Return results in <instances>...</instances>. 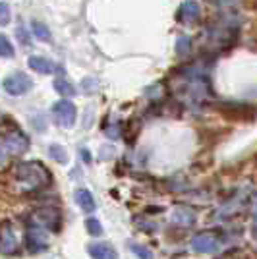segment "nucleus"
<instances>
[{
    "label": "nucleus",
    "instance_id": "nucleus-15",
    "mask_svg": "<svg viewBox=\"0 0 257 259\" xmlns=\"http://www.w3.org/2000/svg\"><path fill=\"white\" fill-rule=\"evenodd\" d=\"M54 89H56L60 95H75L74 85H72L66 77H56V79H54Z\"/></svg>",
    "mask_w": 257,
    "mask_h": 259
},
{
    "label": "nucleus",
    "instance_id": "nucleus-16",
    "mask_svg": "<svg viewBox=\"0 0 257 259\" xmlns=\"http://www.w3.org/2000/svg\"><path fill=\"white\" fill-rule=\"evenodd\" d=\"M49 155H51L56 162H62V164H66V162H68L66 149H62L60 145H51V147H49Z\"/></svg>",
    "mask_w": 257,
    "mask_h": 259
},
{
    "label": "nucleus",
    "instance_id": "nucleus-17",
    "mask_svg": "<svg viewBox=\"0 0 257 259\" xmlns=\"http://www.w3.org/2000/svg\"><path fill=\"white\" fill-rule=\"evenodd\" d=\"M85 228L91 236H101V234H103V227H101V223L97 221L95 217H89V219H87Z\"/></svg>",
    "mask_w": 257,
    "mask_h": 259
},
{
    "label": "nucleus",
    "instance_id": "nucleus-10",
    "mask_svg": "<svg viewBox=\"0 0 257 259\" xmlns=\"http://www.w3.org/2000/svg\"><path fill=\"white\" fill-rule=\"evenodd\" d=\"M27 64H29V68H31L33 72H37V74H45V76L56 72V64H54L53 60L45 58V56H29Z\"/></svg>",
    "mask_w": 257,
    "mask_h": 259
},
{
    "label": "nucleus",
    "instance_id": "nucleus-6",
    "mask_svg": "<svg viewBox=\"0 0 257 259\" xmlns=\"http://www.w3.org/2000/svg\"><path fill=\"white\" fill-rule=\"evenodd\" d=\"M192 248L197 253H215L221 248V242L215 232H199L192 238Z\"/></svg>",
    "mask_w": 257,
    "mask_h": 259
},
{
    "label": "nucleus",
    "instance_id": "nucleus-18",
    "mask_svg": "<svg viewBox=\"0 0 257 259\" xmlns=\"http://www.w3.org/2000/svg\"><path fill=\"white\" fill-rule=\"evenodd\" d=\"M0 56L2 58H12L14 56V49H12V45L6 35L0 37Z\"/></svg>",
    "mask_w": 257,
    "mask_h": 259
},
{
    "label": "nucleus",
    "instance_id": "nucleus-3",
    "mask_svg": "<svg viewBox=\"0 0 257 259\" xmlns=\"http://www.w3.org/2000/svg\"><path fill=\"white\" fill-rule=\"evenodd\" d=\"M2 149L6 155H22L29 149V140L27 136L23 134L22 130H12V132H6L4 134V140H2Z\"/></svg>",
    "mask_w": 257,
    "mask_h": 259
},
{
    "label": "nucleus",
    "instance_id": "nucleus-22",
    "mask_svg": "<svg viewBox=\"0 0 257 259\" xmlns=\"http://www.w3.org/2000/svg\"><path fill=\"white\" fill-rule=\"evenodd\" d=\"M253 217H255V221H257V199L253 201Z\"/></svg>",
    "mask_w": 257,
    "mask_h": 259
},
{
    "label": "nucleus",
    "instance_id": "nucleus-7",
    "mask_svg": "<svg viewBox=\"0 0 257 259\" xmlns=\"http://www.w3.org/2000/svg\"><path fill=\"white\" fill-rule=\"evenodd\" d=\"M0 249H2L4 255H12L18 249V234H16V228H14V225H12L10 221H4V225H2Z\"/></svg>",
    "mask_w": 257,
    "mask_h": 259
},
{
    "label": "nucleus",
    "instance_id": "nucleus-13",
    "mask_svg": "<svg viewBox=\"0 0 257 259\" xmlns=\"http://www.w3.org/2000/svg\"><path fill=\"white\" fill-rule=\"evenodd\" d=\"M172 223H176L180 227H192L195 223V215H193V211L186 209V207H176L172 213Z\"/></svg>",
    "mask_w": 257,
    "mask_h": 259
},
{
    "label": "nucleus",
    "instance_id": "nucleus-1",
    "mask_svg": "<svg viewBox=\"0 0 257 259\" xmlns=\"http://www.w3.org/2000/svg\"><path fill=\"white\" fill-rule=\"evenodd\" d=\"M14 184L20 192H37L49 184V172L41 162H20L14 166Z\"/></svg>",
    "mask_w": 257,
    "mask_h": 259
},
{
    "label": "nucleus",
    "instance_id": "nucleus-4",
    "mask_svg": "<svg viewBox=\"0 0 257 259\" xmlns=\"http://www.w3.org/2000/svg\"><path fill=\"white\" fill-rule=\"evenodd\" d=\"M2 87H4V91H6L8 95H16V97H20V95H25V93L31 89L33 81L27 74H23V72H16V74H10V76L2 81Z\"/></svg>",
    "mask_w": 257,
    "mask_h": 259
},
{
    "label": "nucleus",
    "instance_id": "nucleus-5",
    "mask_svg": "<svg viewBox=\"0 0 257 259\" xmlns=\"http://www.w3.org/2000/svg\"><path fill=\"white\" fill-rule=\"evenodd\" d=\"M53 114H54V120L60 124V126H64V128H72L75 124V116H77V110H75V105L72 101H58L56 105L53 107Z\"/></svg>",
    "mask_w": 257,
    "mask_h": 259
},
{
    "label": "nucleus",
    "instance_id": "nucleus-2",
    "mask_svg": "<svg viewBox=\"0 0 257 259\" xmlns=\"http://www.w3.org/2000/svg\"><path fill=\"white\" fill-rule=\"evenodd\" d=\"M33 225L51 232H58L62 227V213L58 207H41L33 213Z\"/></svg>",
    "mask_w": 257,
    "mask_h": 259
},
{
    "label": "nucleus",
    "instance_id": "nucleus-19",
    "mask_svg": "<svg viewBox=\"0 0 257 259\" xmlns=\"http://www.w3.org/2000/svg\"><path fill=\"white\" fill-rule=\"evenodd\" d=\"M132 251H134L140 259H151V251L147 248L140 246V244H132Z\"/></svg>",
    "mask_w": 257,
    "mask_h": 259
},
{
    "label": "nucleus",
    "instance_id": "nucleus-8",
    "mask_svg": "<svg viewBox=\"0 0 257 259\" xmlns=\"http://www.w3.org/2000/svg\"><path fill=\"white\" fill-rule=\"evenodd\" d=\"M49 248V238H47V232L45 228L41 227H35L27 230V249L31 253H39V251H45Z\"/></svg>",
    "mask_w": 257,
    "mask_h": 259
},
{
    "label": "nucleus",
    "instance_id": "nucleus-14",
    "mask_svg": "<svg viewBox=\"0 0 257 259\" xmlns=\"http://www.w3.org/2000/svg\"><path fill=\"white\" fill-rule=\"evenodd\" d=\"M31 31H33V35L39 39V41H51V31H49V27H47L43 22L33 20V22H31Z\"/></svg>",
    "mask_w": 257,
    "mask_h": 259
},
{
    "label": "nucleus",
    "instance_id": "nucleus-12",
    "mask_svg": "<svg viewBox=\"0 0 257 259\" xmlns=\"http://www.w3.org/2000/svg\"><path fill=\"white\" fill-rule=\"evenodd\" d=\"M75 203H77V207H79L81 211H85V213H93L97 209L93 194H91L89 190H83V188L75 190Z\"/></svg>",
    "mask_w": 257,
    "mask_h": 259
},
{
    "label": "nucleus",
    "instance_id": "nucleus-20",
    "mask_svg": "<svg viewBox=\"0 0 257 259\" xmlns=\"http://www.w3.org/2000/svg\"><path fill=\"white\" fill-rule=\"evenodd\" d=\"M10 22V10L6 2H0V25H8Z\"/></svg>",
    "mask_w": 257,
    "mask_h": 259
},
{
    "label": "nucleus",
    "instance_id": "nucleus-9",
    "mask_svg": "<svg viewBox=\"0 0 257 259\" xmlns=\"http://www.w3.org/2000/svg\"><path fill=\"white\" fill-rule=\"evenodd\" d=\"M176 16H178V22L190 25V23L199 20V16H201V6H199L197 0H186V2L180 4V8H178V14H176Z\"/></svg>",
    "mask_w": 257,
    "mask_h": 259
},
{
    "label": "nucleus",
    "instance_id": "nucleus-21",
    "mask_svg": "<svg viewBox=\"0 0 257 259\" xmlns=\"http://www.w3.org/2000/svg\"><path fill=\"white\" fill-rule=\"evenodd\" d=\"M18 37H20V41H22L23 45H29V39H27V35H25V29H23V27L18 29Z\"/></svg>",
    "mask_w": 257,
    "mask_h": 259
},
{
    "label": "nucleus",
    "instance_id": "nucleus-11",
    "mask_svg": "<svg viewBox=\"0 0 257 259\" xmlns=\"http://www.w3.org/2000/svg\"><path fill=\"white\" fill-rule=\"evenodd\" d=\"M89 255L93 259H118L116 249L112 248L107 242H99L89 246Z\"/></svg>",
    "mask_w": 257,
    "mask_h": 259
}]
</instances>
